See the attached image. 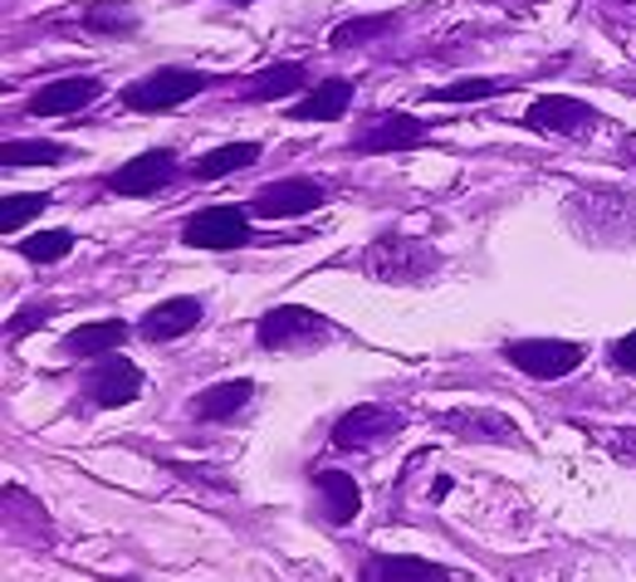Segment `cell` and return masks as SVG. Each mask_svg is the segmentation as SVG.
Returning <instances> with one entry per match:
<instances>
[{"label":"cell","mask_w":636,"mask_h":582,"mask_svg":"<svg viewBox=\"0 0 636 582\" xmlns=\"http://www.w3.org/2000/svg\"><path fill=\"white\" fill-rule=\"evenodd\" d=\"M206 88H211V74H201V68H157L147 78H132L123 88V103L138 113H162V108H177V103L206 94Z\"/></svg>","instance_id":"1"},{"label":"cell","mask_w":636,"mask_h":582,"mask_svg":"<svg viewBox=\"0 0 636 582\" xmlns=\"http://www.w3.org/2000/svg\"><path fill=\"white\" fill-rule=\"evenodd\" d=\"M436 265H441L436 250L422 245V240H412V235H382V240H372V245L362 250V269L378 274V279H392V284L426 279Z\"/></svg>","instance_id":"2"},{"label":"cell","mask_w":636,"mask_h":582,"mask_svg":"<svg viewBox=\"0 0 636 582\" xmlns=\"http://www.w3.org/2000/svg\"><path fill=\"white\" fill-rule=\"evenodd\" d=\"M259 348L269 352H284V348H314V342H328L333 338V324H328L324 314H314V308H299V304H284V308H269L265 318H259L255 328Z\"/></svg>","instance_id":"3"},{"label":"cell","mask_w":636,"mask_h":582,"mask_svg":"<svg viewBox=\"0 0 636 582\" xmlns=\"http://www.w3.org/2000/svg\"><path fill=\"white\" fill-rule=\"evenodd\" d=\"M505 358L515 362L519 372L539 377V382H559V377L583 368V342H563V338H515L505 342Z\"/></svg>","instance_id":"4"},{"label":"cell","mask_w":636,"mask_h":582,"mask_svg":"<svg viewBox=\"0 0 636 582\" xmlns=\"http://www.w3.org/2000/svg\"><path fill=\"white\" fill-rule=\"evenodd\" d=\"M181 240L191 250H241L250 240V221L241 205H211V211H197L181 225Z\"/></svg>","instance_id":"5"},{"label":"cell","mask_w":636,"mask_h":582,"mask_svg":"<svg viewBox=\"0 0 636 582\" xmlns=\"http://www.w3.org/2000/svg\"><path fill=\"white\" fill-rule=\"evenodd\" d=\"M328 201V191L309 177H284V181H269V187L255 191L250 211L265 215V221H289V215H309Z\"/></svg>","instance_id":"6"},{"label":"cell","mask_w":636,"mask_h":582,"mask_svg":"<svg viewBox=\"0 0 636 582\" xmlns=\"http://www.w3.org/2000/svg\"><path fill=\"white\" fill-rule=\"evenodd\" d=\"M172 177H177V152L172 147H152V152H142V157H132V162H123L118 171H108V191H118V197H152V191H162Z\"/></svg>","instance_id":"7"},{"label":"cell","mask_w":636,"mask_h":582,"mask_svg":"<svg viewBox=\"0 0 636 582\" xmlns=\"http://www.w3.org/2000/svg\"><path fill=\"white\" fill-rule=\"evenodd\" d=\"M524 123H529V128H539V133L583 137V133H593V128H597V108H593V103H583V98L543 94V98H533V103H529Z\"/></svg>","instance_id":"8"},{"label":"cell","mask_w":636,"mask_h":582,"mask_svg":"<svg viewBox=\"0 0 636 582\" xmlns=\"http://www.w3.org/2000/svg\"><path fill=\"white\" fill-rule=\"evenodd\" d=\"M98 94H104V84L94 74H70V78H54V84L35 88L30 94V113L35 118H70V113L88 108Z\"/></svg>","instance_id":"9"},{"label":"cell","mask_w":636,"mask_h":582,"mask_svg":"<svg viewBox=\"0 0 636 582\" xmlns=\"http://www.w3.org/2000/svg\"><path fill=\"white\" fill-rule=\"evenodd\" d=\"M84 392L94 406H128L142 396V372L132 368L128 358H104L94 372H88Z\"/></svg>","instance_id":"10"},{"label":"cell","mask_w":636,"mask_h":582,"mask_svg":"<svg viewBox=\"0 0 636 582\" xmlns=\"http://www.w3.org/2000/svg\"><path fill=\"white\" fill-rule=\"evenodd\" d=\"M396 426H402V416H396V411L358 406V411H348V416L333 426V445H343V451H368V445L388 441Z\"/></svg>","instance_id":"11"},{"label":"cell","mask_w":636,"mask_h":582,"mask_svg":"<svg viewBox=\"0 0 636 582\" xmlns=\"http://www.w3.org/2000/svg\"><path fill=\"white\" fill-rule=\"evenodd\" d=\"M426 137L422 118H406V113H378V118L362 128L358 137V152H402V147H416Z\"/></svg>","instance_id":"12"},{"label":"cell","mask_w":636,"mask_h":582,"mask_svg":"<svg viewBox=\"0 0 636 582\" xmlns=\"http://www.w3.org/2000/svg\"><path fill=\"white\" fill-rule=\"evenodd\" d=\"M201 324V299H191V294H181V299H167V304H157L152 314L142 318V328L138 334L147 342H167V338H181V334H191V328Z\"/></svg>","instance_id":"13"},{"label":"cell","mask_w":636,"mask_h":582,"mask_svg":"<svg viewBox=\"0 0 636 582\" xmlns=\"http://www.w3.org/2000/svg\"><path fill=\"white\" fill-rule=\"evenodd\" d=\"M314 485H318V499H324V519H328V523H338V529H343V523L358 519L362 489L353 485V475H343V470H318Z\"/></svg>","instance_id":"14"},{"label":"cell","mask_w":636,"mask_h":582,"mask_svg":"<svg viewBox=\"0 0 636 582\" xmlns=\"http://www.w3.org/2000/svg\"><path fill=\"white\" fill-rule=\"evenodd\" d=\"M132 328L123 318H98V324H78L70 338H64V352L70 358H94V352H118L128 342Z\"/></svg>","instance_id":"15"},{"label":"cell","mask_w":636,"mask_h":582,"mask_svg":"<svg viewBox=\"0 0 636 582\" xmlns=\"http://www.w3.org/2000/svg\"><path fill=\"white\" fill-rule=\"evenodd\" d=\"M250 396H255V382H215L206 387V392L191 402V416H201V421H231L235 411H245L250 406Z\"/></svg>","instance_id":"16"},{"label":"cell","mask_w":636,"mask_h":582,"mask_svg":"<svg viewBox=\"0 0 636 582\" xmlns=\"http://www.w3.org/2000/svg\"><path fill=\"white\" fill-rule=\"evenodd\" d=\"M348 103H353V84H348V78H328V84H318L304 103H294L289 118H299V123H324V118H338Z\"/></svg>","instance_id":"17"},{"label":"cell","mask_w":636,"mask_h":582,"mask_svg":"<svg viewBox=\"0 0 636 582\" xmlns=\"http://www.w3.org/2000/svg\"><path fill=\"white\" fill-rule=\"evenodd\" d=\"M309 78H304V64H269L265 74H255L245 84V98L250 103H269V98H289L294 88H304Z\"/></svg>","instance_id":"18"},{"label":"cell","mask_w":636,"mask_h":582,"mask_svg":"<svg viewBox=\"0 0 636 582\" xmlns=\"http://www.w3.org/2000/svg\"><path fill=\"white\" fill-rule=\"evenodd\" d=\"M70 147L64 142H30V137H10L6 147H0V162L6 167H60L70 162Z\"/></svg>","instance_id":"19"},{"label":"cell","mask_w":636,"mask_h":582,"mask_svg":"<svg viewBox=\"0 0 636 582\" xmlns=\"http://www.w3.org/2000/svg\"><path fill=\"white\" fill-rule=\"evenodd\" d=\"M255 162H259V142H225V147H215V152L201 157L197 177L201 181H215V177H231V171L255 167Z\"/></svg>","instance_id":"20"},{"label":"cell","mask_w":636,"mask_h":582,"mask_svg":"<svg viewBox=\"0 0 636 582\" xmlns=\"http://www.w3.org/2000/svg\"><path fill=\"white\" fill-rule=\"evenodd\" d=\"M84 25L94 34H132L142 20H138V10H132L128 0H94V6L84 10Z\"/></svg>","instance_id":"21"},{"label":"cell","mask_w":636,"mask_h":582,"mask_svg":"<svg viewBox=\"0 0 636 582\" xmlns=\"http://www.w3.org/2000/svg\"><path fill=\"white\" fill-rule=\"evenodd\" d=\"M509 78H465V84H446V88H431V103H475V98H495L509 94Z\"/></svg>","instance_id":"22"},{"label":"cell","mask_w":636,"mask_h":582,"mask_svg":"<svg viewBox=\"0 0 636 582\" xmlns=\"http://www.w3.org/2000/svg\"><path fill=\"white\" fill-rule=\"evenodd\" d=\"M70 250H74V231H44V235L20 240V255L35 260V265H54V260H64Z\"/></svg>","instance_id":"23"},{"label":"cell","mask_w":636,"mask_h":582,"mask_svg":"<svg viewBox=\"0 0 636 582\" xmlns=\"http://www.w3.org/2000/svg\"><path fill=\"white\" fill-rule=\"evenodd\" d=\"M362 573L368 578H446V568L422 563V558H372Z\"/></svg>","instance_id":"24"},{"label":"cell","mask_w":636,"mask_h":582,"mask_svg":"<svg viewBox=\"0 0 636 582\" xmlns=\"http://www.w3.org/2000/svg\"><path fill=\"white\" fill-rule=\"evenodd\" d=\"M441 426H475L470 436H499V441H509L515 436V421L509 416H480V411H451V416H441Z\"/></svg>","instance_id":"25"},{"label":"cell","mask_w":636,"mask_h":582,"mask_svg":"<svg viewBox=\"0 0 636 582\" xmlns=\"http://www.w3.org/2000/svg\"><path fill=\"white\" fill-rule=\"evenodd\" d=\"M392 25H396L392 15H362V20H348V25L333 30V44H338V50H353V44H368V40H378V34H388Z\"/></svg>","instance_id":"26"},{"label":"cell","mask_w":636,"mask_h":582,"mask_svg":"<svg viewBox=\"0 0 636 582\" xmlns=\"http://www.w3.org/2000/svg\"><path fill=\"white\" fill-rule=\"evenodd\" d=\"M44 211V197H35V191H25V197H6L0 201V231L15 235L25 221H35V215Z\"/></svg>","instance_id":"27"},{"label":"cell","mask_w":636,"mask_h":582,"mask_svg":"<svg viewBox=\"0 0 636 582\" xmlns=\"http://www.w3.org/2000/svg\"><path fill=\"white\" fill-rule=\"evenodd\" d=\"M44 314H50V308H25V314H20V318H10L6 338H25L30 328H40V324H44Z\"/></svg>","instance_id":"28"},{"label":"cell","mask_w":636,"mask_h":582,"mask_svg":"<svg viewBox=\"0 0 636 582\" xmlns=\"http://www.w3.org/2000/svg\"><path fill=\"white\" fill-rule=\"evenodd\" d=\"M612 362H617L622 372H636V334H627L617 348H612Z\"/></svg>","instance_id":"29"},{"label":"cell","mask_w":636,"mask_h":582,"mask_svg":"<svg viewBox=\"0 0 636 582\" xmlns=\"http://www.w3.org/2000/svg\"><path fill=\"white\" fill-rule=\"evenodd\" d=\"M231 6H250V0H231Z\"/></svg>","instance_id":"30"}]
</instances>
